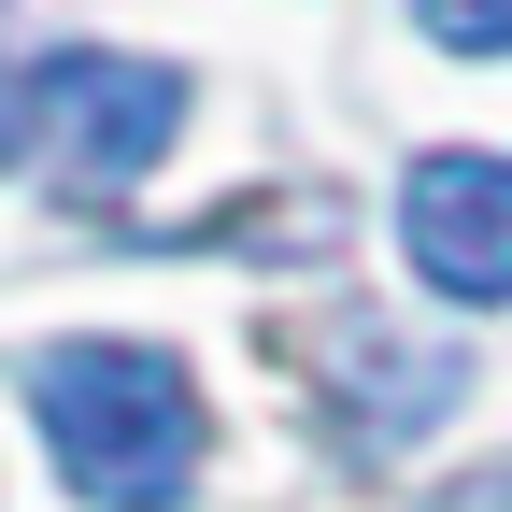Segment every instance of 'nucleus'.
<instances>
[{
    "mask_svg": "<svg viewBox=\"0 0 512 512\" xmlns=\"http://www.w3.org/2000/svg\"><path fill=\"white\" fill-rule=\"evenodd\" d=\"M427 43L441 57H512V0H427Z\"/></svg>",
    "mask_w": 512,
    "mask_h": 512,
    "instance_id": "5",
    "label": "nucleus"
},
{
    "mask_svg": "<svg viewBox=\"0 0 512 512\" xmlns=\"http://www.w3.org/2000/svg\"><path fill=\"white\" fill-rule=\"evenodd\" d=\"M441 512H512V470H484V484H456Z\"/></svg>",
    "mask_w": 512,
    "mask_h": 512,
    "instance_id": "6",
    "label": "nucleus"
},
{
    "mask_svg": "<svg viewBox=\"0 0 512 512\" xmlns=\"http://www.w3.org/2000/svg\"><path fill=\"white\" fill-rule=\"evenodd\" d=\"M29 399H43V441H57V484L86 512H171L200 484V370L157 356V342H57L29 356Z\"/></svg>",
    "mask_w": 512,
    "mask_h": 512,
    "instance_id": "1",
    "label": "nucleus"
},
{
    "mask_svg": "<svg viewBox=\"0 0 512 512\" xmlns=\"http://www.w3.org/2000/svg\"><path fill=\"white\" fill-rule=\"evenodd\" d=\"M328 384H342V427L384 456V441H413V427H441V413H456L470 356H456V342H384L370 313H342V342H328Z\"/></svg>",
    "mask_w": 512,
    "mask_h": 512,
    "instance_id": "4",
    "label": "nucleus"
},
{
    "mask_svg": "<svg viewBox=\"0 0 512 512\" xmlns=\"http://www.w3.org/2000/svg\"><path fill=\"white\" fill-rule=\"evenodd\" d=\"M399 242H413V271L441 285V299H512V157H413V185H399Z\"/></svg>",
    "mask_w": 512,
    "mask_h": 512,
    "instance_id": "3",
    "label": "nucleus"
},
{
    "mask_svg": "<svg viewBox=\"0 0 512 512\" xmlns=\"http://www.w3.org/2000/svg\"><path fill=\"white\" fill-rule=\"evenodd\" d=\"M185 143V72L171 57H114V43H57L43 72L0 100V157L57 200H114Z\"/></svg>",
    "mask_w": 512,
    "mask_h": 512,
    "instance_id": "2",
    "label": "nucleus"
}]
</instances>
